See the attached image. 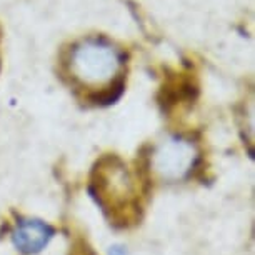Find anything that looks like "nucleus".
<instances>
[{
	"label": "nucleus",
	"mask_w": 255,
	"mask_h": 255,
	"mask_svg": "<svg viewBox=\"0 0 255 255\" xmlns=\"http://www.w3.org/2000/svg\"><path fill=\"white\" fill-rule=\"evenodd\" d=\"M75 75L87 84H102L119 70V57L114 49L100 44H85L74 54Z\"/></svg>",
	"instance_id": "1"
},
{
	"label": "nucleus",
	"mask_w": 255,
	"mask_h": 255,
	"mask_svg": "<svg viewBox=\"0 0 255 255\" xmlns=\"http://www.w3.org/2000/svg\"><path fill=\"white\" fill-rule=\"evenodd\" d=\"M195 158V148L192 143L180 138H170L155 148L152 155V167L162 179L179 180L192 170Z\"/></svg>",
	"instance_id": "2"
},
{
	"label": "nucleus",
	"mask_w": 255,
	"mask_h": 255,
	"mask_svg": "<svg viewBox=\"0 0 255 255\" xmlns=\"http://www.w3.org/2000/svg\"><path fill=\"white\" fill-rule=\"evenodd\" d=\"M52 235L54 230L40 220H23L13 232V242L22 252L35 254L49 244Z\"/></svg>",
	"instance_id": "3"
}]
</instances>
